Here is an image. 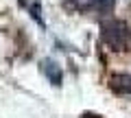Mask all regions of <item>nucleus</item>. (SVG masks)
Masks as SVG:
<instances>
[{"mask_svg": "<svg viewBox=\"0 0 131 118\" xmlns=\"http://www.w3.org/2000/svg\"><path fill=\"white\" fill-rule=\"evenodd\" d=\"M101 39L112 50H118V52L131 50V31L125 22H118V20L103 22V26H101Z\"/></svg>", "mask_w": 131, "mask_h": 118, "instance_id": "nucleus-1", "label": "nucleus"}, {"mask_svg": "<svg viewBox=\"0 0 131 118\" xmlns=\"http://www.w3.org/2000/svg\"><path fill=\"white\" fill-rule=\"evenodd\" d=\"M70 2L79 11H103V13H107L116 0H70Z\"/></svg>", "mask_w": 131, "mask_h": 118, "instance_id": "nucleus-2", "label": "nucleus"}, {"mask_svg": "<svg viewBox=\"0 0 131 118\" xmlns=\"http://www.w3.org/2000/svg\"><path fill=\"white\" fill-rule=\"evenodd\" d=\"M42 72L46 74V79L50 81L52 85H61L63 74H61V66L57 61H52V59H44V61H42Z\"/></svg>", "mask_w": 131, "mask_h": 118, "instance_id": "nucleus-3", "label": "nucleus"}, {"mask_svg": "<svg viewBox=\"0 0 131 118\" xmlns=\"http://www.w3.org/2000/svg\"><path fill=\"white\" fill-rule=\"evenodd\" d=\"M112 90L116 94H122V96H131V74H114L112 81Z\"/></svg>", "mask_w": 131, "mask_h": 118, "instance_id": "nucleus-4", "label": "nucleus"}]
</instances>
